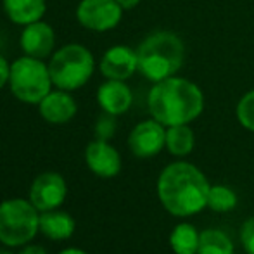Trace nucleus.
Returning a JSON list of instances; mask_svg holds the SVG:
<instances>
[{"mask_svg":"<svg viewBox=\"0 0 254 254\" xmlns=\"http://www.w3.org/2000/svg\"><path fill=\"white\" fill-rule=\"evenodd\" d=\"M211 184L206 175L187 161H177L159 173L157 197L170 214L178 218L192 216L207 207Z\"/></svg>","mask_w":254,"mask_h":254,"instance_id":"1","label":"nucleus"},{"mask_svg":"<svg viewBox=\"0 0 254 254\" xmlns=\"http://www.w3.org/2000/svg\"><path fill=\"white\" fill-rule=\"evenodd\" d=\"M151 118L164 127L190 125L204 111V94L197 83L178 74L156 81L149 92Z\"/></svg>","mask_w":254,"mask_h":254,"instance_id":"2","label":"nucleus"},{"mask_svg":"<svg viewBox=\"0 0 254 254\" xmlns=\"http://www.w3.org/2000/svg\"><path fill=\"white\" fill-rule=\"evenodd\" d=\"M137 57L138 71L156 83L180 73L185 63V44L173 31H154L140 42Z\"/></svg>","mask_w":254,"mask_h":254,"instance_id":"3","label":"nucleus"},{"mask_svg":"<svg viewBox=\"0 0 254 254\" xmlns=\"http://www.w3.org/2000/svg\"><path fill=\"white\" fill-rule=\"evenodd\" d=\"M40 232V211L30 199H7L0 202V242L7 248H19Z\"/></svg>","mask_w":254,"mask_h":254,"instance_id":"4","label":"nucleus"},{"mask_svg":"<svg viewBox=\"0 0 254 254\" xmlns=\"http://www.w3.org/2000/svg\"><path fill=\"white\" fill-rule=\"evenodd\" d=\"M95 61L92 52L80 44L61 47L49 63L52 83L61 90L81 88L94 74Z\"/></svg>","mask_w":254,"mask_h":254,"instance_id":"5","label":"nucleus"},{"mask_svg":"<svg viewBox=\"0 0 254 254\" xmlns=\"http://www.w3.org/2000/svg\"><path fill=\"white\" fill-rule=\"evenodd\" d=\"M9 83L14 97L26 104H40L54 85L49 64L30 56L10 64Z\"/></svg>","mask_w":254,"mask_h":254,"instance_id":"6","label":"nucleus"},{"mask_svg":"<svg viewBox=\"0 0 254 254\" xmlns=\"http://www.w3.org/2000/svg\"><path fill=\"white\" fill-rule=\"evenodd\" d=\"M123 9L116 0H81L76 9V19L92 31H109L120 24Z\"/></svg>","mask_w":254,"mask_h":254,"instance_id":"7","label":"nucleus"},{"mask_svg":"<svg viewBox=\"0 0 254 254\" xmlns=\"http://www.w3.org/2000/svg\"><path fill=\"white\" fill-rule=\"evenodd\" d=\"M67 197V184L63 175L45 171L38 175L30 187V201L40 213L57 209Z\"/></svg>","mask_w":254,"mask_h":254,"instance_id":"8","label":"nucleus"},{"mask_svg":"<svg viewBox=\"0 0 254 254\" xmlns=\"http://www.w3.org/2000/svg\"><path fill=\"white\" fill-rule=\"evenodd\" d=\"M128 147L135 157L140 159L157 156L163 149H166V127L154 118L140 121L130 131Z\"/></svg>","mask_w":254,"mask_h":254,"instance_id":"9","label":"nucleus"},{"mask_svg":"<svg viewBox=\"0 0 254 254\" xmlns=\"http://www.w3.org/2000/svg\"><path fill=\"white\" fill-rule=\"evenodd\" d=\"M88 170L99 178H114L121 171V156L109 140H92L85 149Z\"/></svg>","mask_w":254,"mask_h":254,"instance_id":"10","label":"nucleus"},{"mask_svg":"<svg viewBox=\"0 0 254 254\" xmlns=\"http://www.w3.org/2000/svg\"><path fill=\"white\" fill-rule=\"evenodd\" d=\"M138 71L137 51L127 45H114L107 49L101 61V73L107 80L127 81Z\"/></svg>","mask_w":254,"mask_h":254,"instance_id":"11","label":"nucleus"},{"mask_svg":"<svg viewBox=\"0 0 254 254\" xmlns=\"http://www.w3.org/2000/svg\"><path fill=\"white\" fill-rule=\"evenodd\" d=\"M21 49L26 56L44 59L49 57L56 45V35L51 24L44 21H35L31 24H26L19 38Z\"/></svg>","mask_w":254,"mask_h":254,"instance_id":"12","label":"nucleus"},{"mask_svg":"<svg viewBox=\"0 0 254 254\" xmlns=\"http://www.w3.org/2000/svg\"><path fill=\"white\" fill-rule=\"evenodd\" d=\"M97 101L104 113L120 116L131 107L133 94L130 87L121 80H106L97 90Z\"/></svg>","mask_w":254,"mask_h":254,"instance_id":"13","label":"nucleus"},{"mask_svg":"<svg viewBox=\"0 0 254 254\" xmlns=\"http://www.w3.org/2000/svg\"><path fill=\"white\" fill-rule=\"evenodd\" d=\"M40 114L45 121L52 125H63L67 123L74 118L78 111L76 101L69 95L67 90L57 88L56 92H49L44 97V101L38 104Z\"/></svg>","mask_w":254,"mask_h":254,"instance_id":"14","label":"nucleus"},{"mask_svg":"<svg viewBox=\"0 0 254 254\" xmlns=\"http://www.w3.org/2000/svg\"><path fill=\"white\" fill-rule=\"evenodd\" d=\"M76 230V221L66 211H44L40 213V232L51 241H67Z\"/></svg>","mask_w":254,"mask_h":254,"instance_id":"15","label":"nucleus"},{"mask_svg":"<svg viewBox=\"0 0 254 254\" xmlns=\"http://www.w3.org/2000/svg\"><path fill=\"white\" fill-rule=\"evenodd\" d=\"M45 0H3L7 17L16 24H31L40 21L45 14Z\"/></svg>","mask_w":254,"mask_h":254,"instance_id":"16","label":"nucleus"},{"mask_svg":"<svg viewBox=\"0 0 254 254\" xmlns=\"http://www.w3.org/2000/svg\"><path fill=\"white\" fill-rule=\"evenodd\" d=\"M195 135L189 125H175L166 128V151L175 157H185L194 151Z\"/></svg>","mask_w":254,"mask_h":254,"instance_id":"17","label":"nucleus"},{"mask_svg":"<svg viewBox=\"0 0 254 254\" xmlns=\"http://www.w3.org/2000/svg\"><path fill=\"white\" fill-rule=\"evenodd\" d=\"M201 232L192 223H178L170 234V246L175 254H197Z\"/></svg>","mask_w":254,"mask_h":254,"instance_id":"18","label":"nucleus"},{"mask_svg":"<svg viewBox=\"0 0 254 254\" xmlns=\"http://www.w3.org/2000/svg\"><path fill=\"white\" fill-rule=\"evenodd\" d=\"M197 254H234V242L218 228H206L201 232Z\"/></svg>","mask_w":254,"mask_h":254,"instance_id":"19","label":"nucleus"},{"mask_svg":"<svg viewBox=\"0 0 254 254\" xmlns=\"http://www.w3.org/2000/svg\"><path fill=\"white\" fill-rule=\"evenodd\" d=\"M239 202V197L235 194L234 189L227 187V185H211L209 195H207V207L214 213H228V211L235 209Z\"/></svg>","mask_w":254,"mask_h":254,"instance_id":"20","label":"nucleus"},{"mask_svg":"<svg viewBox=\"0 0 254 254\" xmlns=\"http://www.w3.org/2000/svg\"><path fill=\"white\" fill-rule=\"evenodd\" d=\"M235 116L239 123L249 131H254V90H249L239 99L235 107Z\"/></svg>","mask_w":254,"mask_h":254,"instance_id":"21","label":"nucleus"},{"mask_svg":"<svg viewBox=\"0 0 254 254\" xmlns=\"http://www.w3.org/2000/svg\"><path fill=\"white\" fill-rule=\"evenodd\" d=\"M114 118L116 116H113V114L104 113L97 120V123H95V137L99 140H111L114 137V133H116V120Z\"/></svg>","mask_w":254,"mask_h":254,"instance_id":"22","label":"nucleus"},{"mask_svg":"<svg viewBox=\"0 0 254 254\" xmlns=\"http://www.w3.org/2000/svg\"><path fill=\"white\" fill-rule=\"evenodd\" d=\"M241 244L246 254H254V216L248 218L241 227Z\"/></svg>","mask_w":254,"mask_h":254,"instance_id":"23","label":"nucleus"},{"mask_svg":"<svg viewBox=\"0 0 254 254\" xmlns=\"http://www.w3.org/2000/svg\"><path fill=\"white\" fill-rule=\"evenodd\" d=\"M9 76H10V66H9V63L0 56V88L9 83Z\"/></svg>","mask_w":254,"mask_h":254,"instance_id":"24","label":"nucleus"},{"mask_svg":"<svg viewBox=\"0 0 254 254\" xmlns=\"http://www.w3.org/2000/svg\"><path fill=\"white\" fill-rule=\"evenodd\" d=\"M19 254H49L42 246H24V249Z\"/></svg>","mask_w":254,"mask_h":254,"instance_id":"25","label":"nucleus"},{"mask_svg":"<svg viewBox=\"0 0 254 254\" xmlns=\"http://www.w3.org/2000/svg\"><path fill=\"white\" fill-rule=\"evenodd\" d=\"M116 2L120 3L123 10H130V9H135L142 0H116Z\"/></svg>","mask_w":254,"mask_h":254,"instance_id":"26","label":"nucleus"},{"mask_svg":"<svg viewBox=\"0 0 254 254\" xmlns=\"http://www.w3.org/2000/svg\"><path fill=\"white\" fill-rule=\"evenodd\" d=\"M59 254H90V253L83 251V249H78V248H67V249H63Z\"/></svg>","mask_w":254,"mask_h":254,"instance_id":"27","label":"nucleus"},{"mask_svg":"<svg viewBox=\"0 0 254 254\" xmlns=\"http://www.w3.org/2000/svg\"><path fill=\"white\" fill-rule=\"evenodd\" d=\"M0 254H12V253H9V251H2V249H0Z\"/></svg>","mask_w":254,"mask_h":254,"instance_id":"28","label":"nucleus"}]
</instances>
